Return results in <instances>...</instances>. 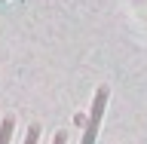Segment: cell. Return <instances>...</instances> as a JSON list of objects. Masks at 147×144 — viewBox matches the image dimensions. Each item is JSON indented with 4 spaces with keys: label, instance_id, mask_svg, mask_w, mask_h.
I'll return each instance as SVG.
<instances>
[{
    "label": "cell",
    "instance_id": "cell-3",
    "mask_svg": "<svg viewBox=\"0 0 147 144\" xmlns=\"http://www.w3.org/2000/svg\"><path fill=\"white\" fill-rule=\"evenodd\" d=\"M55 144H64V135H58V138H55Z\"/></svg>",
    "mask_w": 147,
    "mask_h": 144
},
{
    "label": "cell",
    "instance_id": "cell-2",
    "mask_svg": "<svg viewBox=\"0 0 147 144\" xmlns=\"http://www.w3.org/2000/svg\"><path fill=\"white\" fill-rule=\"evenodd\" d=\"M37 135H40V132H37V126H31V132H28V141H25V144H37Z\"/></svg>",
    "mask_w": 147,
    "mask_h": 144
},
{
    "label": "cell",
    "instance_id": "cell-1",
    "mask_svg": "<svg viewBox=\"0 0 147 144\" xmlns=\"http://www.w3.org/2000/svg\"><path fill=\"white\" fill-rule=\"evenodd\" d=\"M9 135H12V120H3V129H0V144H9Z\"/></svg>",
    "mask_w": 147,
    "mask_h": 144
}]
</instances>
